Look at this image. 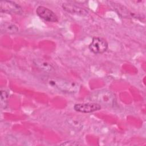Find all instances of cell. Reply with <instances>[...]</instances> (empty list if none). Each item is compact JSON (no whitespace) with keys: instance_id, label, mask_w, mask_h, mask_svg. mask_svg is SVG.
<instances>
[{"instance_id":"obj_9","label":"cell","mask_w":146,"mask_h":146,"mask_svg":"<svg viewBox=\"0 0 146 146\" xmlns=\"http://www.w3.org/2000/svg\"><path fill=\"white\" fill-rule=\"evenodd\" d=\"M1 30L2 32L14 34L18 31V27L14 24L10 23H5L1 26Z\"/></svg>"},{"instance_id":"obj_10","label":"cell","mask_w":146,"mask_h":146,"mask_svg":"<svg viewBox=\"0 0 146 146\" xmlns=\"http://www.w3.org/2000/svg\"><path fill=\"white\" fill-rule=\"evenodd\" d=\"M1 99L2 102V101H5L7 99V98H8V96H9V95H8V94L6 91H2V90L1 91Z\"/></svg>"},{"instance_id":"obj_2","label":"cell","mask_w":146,"mask_h":146,"mask_svg":"<svg viewBox=\"0 0 146 146\" xmlns=\"http://www.w3.org/2000/svg\"><path fill=\"white\" fill-rule=\"evenodd\" d=\"M93 101L99 104L107 106H112L115 103V96L109 91H100L92 96Z\"/></svg>"},{"instance_id":"obj_7","label":"cell","mask_w":146,"mask_h":146,"mask_svg":"<svg viewBox=\"0 0 146 146\" xmlns=\"http://www.w3.org/2000/svg\"><path fill=\"white\" fill-rule=\"evenodd\" d=\"M62 7L65 11L72 14H76L78 15L84 16L88 14V11L85 9H83L70 3H63Z\"/></svg>"},{"instance_id":"obj_5","label":"cell","mask_w":146,"mask_h":146,"mask_svg":"<svg viewBox=\"0 0 146 146\" xmlns=\"http://www.w3.org/2000/svg\"><path fill=\"white\" fill-rule=\"evenodd\" d=\"M36 13L40 18L46 21L51 22L58 21V17L56 14L52 10L46 7L42 6H38L36 9Z\"/></svg>"},{"instance_id":"obj_6","label":"cell","mask_w":146,"mask_h":146,"mask_svg":"<svg viewBox=\"0 0 146 146\" xmlns=\"http://www.w3.org/2000/svg\"><path fill=\"white\" fill-rule=\"evenodd\" d=\"M74 108L78 112L82 113H91L100 110L101 105L95 102L78 103L74 105Z\"/></svg>"},{"instance_id":"obj_1","label":"cell","mask_w":146,"mask_h":146,"mask_svg":"<svg viewBox=\"0 0 146 146\" xmlns=\"http://www.w3.org/2000/svg\"><path fill=\"white\" fill-rule=\"evenodd\" d=\"M47 83L50 86L54 87L55 88L63 92L71 94L75 93L79 90V86L78 84L76 83L75 82L62 78H49L47 80Z\"/></svg>"},{"instance_id":"obj_4","label":"cell","mask_w":146,"mask_h":146,"mask_svg":"<svg viewBox=\"0 0 146 146\" xmlns=\"http://www.w3.org/2000/svg\"><path fill=\"white\" fill-rule=\"evenodd\" d=\"M0 9L1 12L9 14H21L23 12L22 7L13 1H1L0 2Z\"/></svg>"},{"instance_id":"obj_11","label":"cell","mask_w":146,"mask_h":146,"mask_svg":"<svg viewBox=\"0 0 146 146\" xmlns=\"http://www.w3.org/2000/svg\"><path fill=\"white\" fill-rule=\"evenodd\" d=\"M72 141H69L68 143V142H66V143H63L62 144H60V145H79V143H71Z\"/></svg>"},{"instance_id":"obj_3","label":"cell","mask_w":146,"mask_h":146,"mask_svg":"<svg viewBox=\"0 0 146 146\" xmlns=\"http://www.w3.org/2000/svg\"><path fill=\"white\" fill-rule=\"evenodd\" d=\"M88 47L90 51L94 54H103L107 51L108 43L107 41L102 38L94 37Z\"/></svg>"},{"instance_id":"obj_8","label":"cell","mask_w":146,"mask_h":146,"mask_svg":"<svg viewBox=\"0 0 146 146\" xmlns=\"http://www.w3.org/2000/svg\"><path fill=\"white\" fill-rule=\"evenodd\" d=\"M34 63L37 67L44 72H51L54 70V67L52 64L43 59H35L34 60Z\"/></svg>"}]
</instances>
